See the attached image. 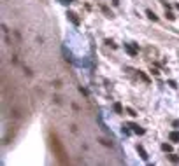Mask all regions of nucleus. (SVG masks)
I'll return each mask as SVG.
<instances>
[{
	"label": "nucleus",
	"mask_w": 179,
	"mask_h": 166,
	"mask_svg": "<svg viewBox=\"0 0 179 166\" xmlns=\"http://www.w3.org/2000/svg\"><path fill=\"white\" fill-rule=\"evenodd\" d=\"M137 151H139V154H141V158L144 159V161H148V154H146V151L141 147V145H137Z\"/></svg>",
	"instance_id": "obj_1"
},
{
	"label": "nucleus",
	"mask_w": 179,
	"mask_h": 166,
	"mask_svg": "<svg viewBox=\"0 0 179 166\" xmlns=\"http://www.w3.org/2000/svg\"><path fill=\"white\" fill-rule=\"evenodd\" d=\"M67 16H69V19H70V21H72V23H74V25H79V19H77V18H76V14H74V12H69V14H67Z\"/></svg>",
	"instance_id": "obj_2"
},
{
	"label": "nucleus",
	"mask_w": 179,
	"mask_h": 166,
	"mask_svg": "<svg viewBox=\"0 0 179 166\" xmlns=\"http://www.w3.org/2000/svg\"><path fill=\"white\" fill-rule=\"evenodd\" d=\"M130 128H134V131H135L137 135H144V130H142V128H139L137 124H130Z\"/></svg>",
	"instance_id": "obj_3"
},
{
	"label": "nucleus",
	"mask_w": 179,
	"mask_h": 166,
	"mask_svg": "<svg viewBox=\"0 0 179 166\" xmlns=\"http://www.w3.org/2000/svg\"><path fill=\"white\" fill-rule=\"evenodd\" d=\"M171 140H172V142H179V133L178 131H172V133H171Z\"/></svg>",
	"instance_id": "obj_4"
},
{
	"label": "nucleus",
	"mask_w": 179,
	"mask_h": 166,
	"mask_svg": "<svg viewBox=\"0 0 179 166\" xmlns=\"http://www.w3.org/2000/svg\"><path fill=\"white\" fill-rule=\"evenodd\" d=\"M125 49L128 51V54H132V56H135V49H134L132 46H128V44H125Z\"/></svg>",
	"instance_id": "obj_5"
},
{
	"label": "nucleus",
	"mask_w": 179,
	"mask_h": 166,
	"mask_svg": "<svg viewBox=\"0 0 179 166\" xmlns=\"http://www.w3.org/2000/svg\"><path fill=\"white\" fill-rule=\"evenodd\" d=\"M146 14H148V18H149V19H153V21H156V19H158V18L155 16V12H153V11H146Z\"/></svg>",
	"instance_id": "obj_6"
},
{
	"label": "nucleus",
	"mask_w": 179,
	"mask_h": 166,
	"mask_svg": "<svg viewBox=\"0 0 179 166\" xmlns=\"http://www.w3.org/2000/svg\"><path fill=\"white\" fill-rule=\"evenodd\" d=\"M162 149H163L165 152H172V145H171V144H163V145H162Z\"/></svg>",
	"instance_id": "obj_7"
},
{
	"label": "nucleus",
	"mask_w": 179,
	"mask_h": 166,
	"mask_svg": "<svg viewBox=\"0 0 179 166\" xmlns=\"http://www.w3.org/2000/svg\"><path fill=\"white\" fill-rule=\"evenodd\" d=\"M114 110H116L118 114H121V112H123V107H121V103H114Z\"/></svg>",
	"instance_id": "obj_8"
},
{
	"label": "nucleus",
	"mask_w": 179,
	"mask_h": 166,
	"mask_svg": "<svg viewBox=\"0 0 179 166\" xmlns=\"http://www.w3.org/2000/svg\"><path fill=\"white\" fill-rule=\"evenodd\" d=\"M171 161H172V163H179V158H178V156H174V154H172V156H171Z\"/></svg>",
	"instance_id": "obj_9"
},
{
	"label": "nucleus",
	"mask_w": 179,
	"mask_h": 166,
	"mask_svg": "<svg viewBox=\"0 0 179 166\" xmlns=\"http://www.w3.org/2000/svg\"><path fill=\"white\" fill-rule=\"evenodd\" d=\"M127 112H128V114H130V116H137V114H135V110H134V109H127Z\"/></svg>",
	"instance_id": "obj_10"
},
{
	"label": "nucleus",
	"mask_w": 179,
	"mask_h": 166,
	"mask_svg": "<svg viewBox=\"0 0 179 166\" xmlns=\"http://www.w3.org/2000/svg\"><path fill=\"white\" fill-rule=\"evenodd\" d=\"M167 18H169L171 21H172V19H174V14H172V12H167Z\"/></svg>",
	"instance_id": "obj_11"
},
{
	"label": "nucleus",
	"mask_w": 179,
	"mask_h": 166,
	"mask_svg": "<svg viewBox=\"0 0 179 166\" xmlns=\"http://www.w3.org/2000/svg\"><path fill=\"white\" fill-rule=\"evenodd\" d=\"M139 75H141V77H142V81H146V82H148V77H146V75H144V74H142V72H139Z\"/></svg>",
	"instance_id": "obj_12"
},
{
	"label": "nucleus",
	"mask_w": 179,
	"mask_h": 166,
	"mask_svg": "<svg viewBox=\"0 0 179 166\" xmlns=\"http://www.w3.org/2000/svg\"><path fill=\"white\" fill-rule=\"evenodd\" d=\"M178 9H179V4H178Z\"/></svg>",
	"instance_id": "obj_13"
}]
</instances>
